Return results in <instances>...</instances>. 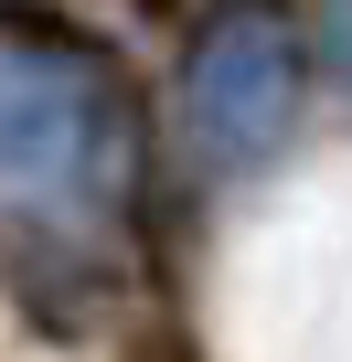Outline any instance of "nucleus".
<instances>
[{"label":"nucleus","instance_id":"obj_1","mask_svg":"<svg viewBox=\"0 0 352 362\" xmlns=\"http://www.w3.org/2000/svg\"><path fill=\"white\" fill-rule=\"evenodd\" d=\"M182 96H193V139L214 160H256L288 117H299V43L288 22H225L203 33V54L182 64Z\"/></svg>","mask_w":352,"mask_h":362},{"label":"nucleus","instance_id":"obj_3","mask_svg":"<svg viewBox=\"0 0 352 362\" xmlns=\"http://www.w3.org/2000/svg\"><path fill=\"white\" fill-rule=\"evenodd\" d=\"M149 22H160V33H182V43L203 54V22H246V0H149Z\"/></svg>","mask_w":352,"mask_h":362},{"label":"nucleus","instance_id":"obj_4","mask_svg":"<svg viewBox=\"0 0 352 362\" xmlns=\"http://www.w3.org/2000/svg\"><path fill=\"white\" fill-rule=\"evenodd\" d=\"M320 33H331V64H341V86H352V0H331V22H320Z\"/></svg>","mask_w":352,"mask_h":362},{"label":"nucleus","instance_id":"obj_2","mask_svg":"<svg viewBox=\"0 0 352 362\" xmlns=\"http://www.w3.org/2000/svg\"><path fill=\"white\" fill-rule=\"evenodd\" d=\"M86 139V107L75 96H54V86H11V96H0V170H54L64 149Z\"/></svg>","mask_w":352,"mask_h":362},{"label":"nucleus","instance_id":"obj_5","mask_svg":"<svg viewBox=\"0 0 352 362\" xmlns=\"http://www.w3.org/2000/svg\"><path fill=\"white\" fill-rule=\"evenodd\" d=\"M128 362H193V341H171V330H149V341H139Z\"/></svg>","mask_w":352,"mask_h":362}]
</instances>
